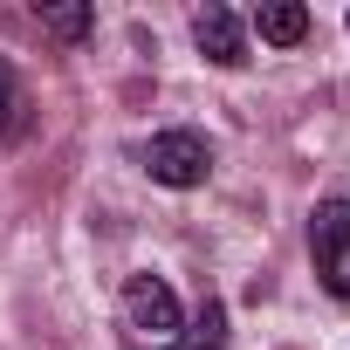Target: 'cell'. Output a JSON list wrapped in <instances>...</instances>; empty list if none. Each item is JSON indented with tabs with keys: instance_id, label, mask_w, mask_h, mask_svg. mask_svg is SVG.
<instances>
[{
	"instance_id": "obj_3",
	"label": "cell",
	"mask_w": 350,
	"mask_h": 350,
	"mask_svg": "<svg viewBox=\"0 0 350 350\" xmlns=\"http://www.w3.org/2000/svg\"><path fill=\"white\" fill-rule=\"evenodd\" d=\"M144 172H151L158 186L186 193V186H206L213 151H206V137H200V131H158V137L144 144Z\"/></svg>"
},
{
	"instance_id": "obj_2",
	"label": "cell",
	"mask_w": 350,
	"mask_h": 350,
	"mask_svg": "<svg viewBox=\"0 0 350 350\" xmlns=\"http://www.w3.org/2000/svg\"><path fill=\"white\" fill-rule=\"evenodd\" d=\"M309 261L336 302H350V200H323L309 213Z\"/></svg>"
},
{
	"instance_id": "obj_8",
	"label": "cell",
	"mask_w": 350,
	"mask_h": 350,
	"mask_svg": "<svg viewBox=\"0 0 350 350\" xmlns=\"http://www.w3.org/2000/svg\"><path fill=\"white\" fill-rule=\"evenodd\" d=\"M14 117H21V83H14V69L0 62V137L14 131Z\"/></svg>"
},
{
	"instance_id": "obj_7",
	"label": "cell",
	"mask_w": 350,
	"mask_h": 350,
	"mask_svg": "<svg viewBox=\"0 0 350 350\" xmlns=\"http://www.w3.org/2000/svg\"><path fill=\"white\" fill-rule=\"evenodd\" d=\"M96 28V8H42V35H55V42H83Z\"/></svg>"
},
{
	"instance_id": "obj_4",
	"label": "cell",
	"mask_w": 350,
	"mask_h": 350,
	"mask_svg": "<svg viewBox=\"0 0 350 350\" xmlns=\"http://www.w3.org/2000/svg\"><path fill=\"white\" fill-rule=\"evenodd\" d=\"M193 42H200V55L220 62V69H241V62H247V35H241V21H234L227 8H200V14H193Z\"/></svg>"
},
{
	"instance_id": "obj_5",
	"label": "cell",
	"mask_w": 350,
	"mask_h": 350,
	"mask_svg": "<svg viewBox=\"0 0 350 350\" xmlns=\"http://www.w3.org/2000/svg\"><path fill=\"white\" fill-rule=\"evenodd\" d=\"M254 35L275 42V49H295L309 35V8H288V0H275V8H254Z\"/></svg>"
},
{
	"instance_id": "obj_1",
	"label": "cell",
	"mask_w": 350,
	"mask_h": 350,
	"mask_svg": "<svg viewBox=\"0 0 350 350\" xmlns=\"http://www.w3.org/2000/svg\"><path fill=\"white\" fill-rule=\"evenodd\" d=\"M117 309H124V336H131V350H172V343H179V329H186L179 295H172V282H158V275H131Z\"/></svg>"
},
{
	"instance_id": "obj_6",
	"label": "cell",
	"mask_w": 350,
	"mask_h": 350,
	"mask_svg": "<svg viewBox=\"0 0 350 350\" xmlns=\"http://www.w3.org/2000/svg\"><path fill=\"white\" fill-rule=\"evenodd\" d=\"M172 350H227V309H220V302H206V309L179 329V343H172Z\"/></svg>"
}]
</instances>
